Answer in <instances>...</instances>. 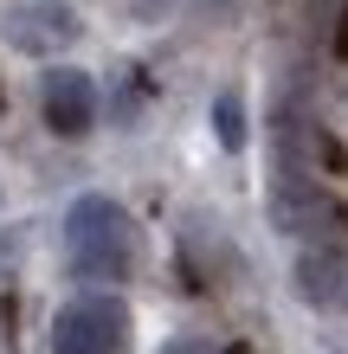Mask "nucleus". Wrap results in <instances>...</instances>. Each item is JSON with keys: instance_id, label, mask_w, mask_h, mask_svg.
Returning a JSON list of instances; mask_svg holds the SVG:
<instances>
[{"instance_id": "nucleus-7", "label": "nucleus", "mask_w": 348, "mask_h": 354, "mask_svg": "<svg viewBox=\"0 0 348 354\" xmlns=\"http://www.w3.org/2000/svg\"><path fill=\"white\" fill-rule=\"evenodd\" d=\"M213 136H219V149H245V97L239 91H219L213 97Z\"/></svg>"}, {"instance_id": "nucleus-5", "label": "nucleus", "mask_w": 348, "mask_h": 354, "mask_svg": "<svg viewBox=\"0 0 348 354\" xmlns=\"http://www.w3.org/2000/svg\"><path fill=\"white\" fill-rule=\"evenodd\" d=\"M271 225L277 232H291V239H316L322 225L336 219V206L322 200V187L310 168H271Z\"/></svg>"}, {"instance_id": "nucleus-12", "label": "nucleus", "mask_w": 348, "mask_h": 354, "mask_svg": "<svg viewBox=\"0 0 348 354\" xmlns=\"http://www.w3.org/2000/svg\"><path fill=\"white\" fill-rule=\"evenodd\" d=\"M239 7V0H207V13H232Z\"/></svg>"}, {"instance_id": "nucleus-2", "label": "nucleus", "mask_w": 348, "mask_h": 354, "mask_svg": "<svg viewBox=\"0 0 348 354\" xmlns=\"http://www.w3.org/2000/svg\"><path fill=\"white\" fill-rule=\"evenodd\" d=\"M129 303L110 290H84L52 316V354H129Z\"/></svg>"}, {"instance_id": "nucleus-8", "label": "nucleus", "mask_w": 348, "mask_h": 354, "mask_svg": "<svg viewBox=\"0 0 348 354\" xmlns=\"http://www.w3.org/2000/svg\"><path fill=\"white\" fill-rule=\"evenodd\" d=\"M316 168H322V174H342V180H348V142H342V136L316 129Z\"/></svg>"}, {"instance_id": "nucleus-4", "label": "nucleus", "mask_w": 348, "mask_h": 354, "mask_svg": "<svg viewBox=\"0 0 348 354\" xmlns=\"http://www.w3.org/2000/svg\"><path fill=\"white\" fill-rule=\"evenodd\" d=\"M39 110H46V129L52 136H91L97 129V84H91V71H77V65H46V77H39Z\"/></svg>"}, {"instance_id": "nucleus-1", "label": "nucleus", "mask_w": 348, "mask_h": 354, "mask_svg": "<svg viewBox=\"0 0 348 354\" xmlns=\"http://www.w3.org/2000/svg\"><path fill=\"white\" fill-rule=\"evenodd\" d=\"M65 258L84 283H129L142 258V232L110 194H84L65 213Z\"/></svg>"}, {"instance_id": "nucleus-13", "label": "nucleus", "mask_w": 348, "mask_h": 354, "mask_svg": "<svg viewBox=\"0 0 348 354\" xmlns=\"http://www.w3.org/2000/svg\"><path fill=\"white\" fill-rule=\"evenodd\" d=\"M336 219H342V225H348V206H336Z\"/></svg>"}, {"instance_id": "nucleus-6", "label": "nucleus", "mask_w": 348, "mask_h": 354, "mask_svg": "<svg viewBox=\"0 0 348 354\" xmlns=\"http://www.w3.org/2000/svg\"><path fill=\"white\" fill-rule=\"evenodd\" d=\"M297 297L329 309V303H348V258L336 252V245H303L297 258Z\"/></svg>"}, {"instance_id": "nucleus-11", "label": "nucleus", "mask_w": 348, "mask_h": 354, "mask_svg": "<svg viewBox=\"0 0 348 354\" xmlns=\"http://www.w3.org/2000/svg\"><path fill=\"white\" fill-rule=\"evenodd\" d=\"M161 354H219V348H207V342H168ZM232 354H239V348H232Z\"/></svg>"}, {"instance_id": "nucleus-10", "label": "nucleus", "mask_w": 348, "mask_h": 354, "mask_svg": "<svg viewBox=\"0 0 348 354\" xmlns=\"http://www.w3.org/2000/svg\"><path fill=\"white\" fill-rule=\"evenodd\" d=\"M329 46H336V58L348 65V7H342V19H336V39H329Z\"/></svg>"}, {"instance_id": "nucleus-9", "label": "nucleus", "mask_w": 348, "mask_h": 354, "mask_svg": "<svg viewBox=\"0 0 348 354\" xmlns=\"http://www.w3.org/2000/svg\"><path fill=\"white\" fill-rule=\"evenodd\" d=\"M168 7H174V0H129L136 19H155V13H168Z\"/></svg>"}, {"instance_id": "nucleus-3", "label": "nucleus", "mask_w": 348, "mask_h": 354, "mask_svg": "<svg viewBox=\"0 0 348 354\" xmlns=\"http://www.w3.org/2000/svg\"><path fill=\"white\" fill-rule=\"evenodd\" d=\"M0 32H7V46L26 52V58H58V52L77 46L84 26H77L71 0H13L7 19H0Z\"/></svg>"}]
</instances>
